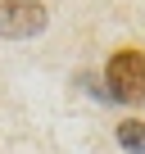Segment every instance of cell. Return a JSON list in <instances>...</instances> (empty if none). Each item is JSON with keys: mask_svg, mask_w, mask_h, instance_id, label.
I'll return each instance as SVG.
<instances>
[{"mask_svg": "<svg viewBox=\"0 0 145 154\" xmlns=\"http://www.w3.org/2000/svg\"><path fill=\"white\" fill-rule=\"evenodd\" d=\"M104 91L118 104H145V50H113L104 63Z\"/></svg>", "mask_w": 145, "mask_h": 154, "instance_id": "6da1fadb", "label": "cell"}, {"mask_svg": "<svg viewBox=\"0 0 145 154\" xmlns=\"http://www.w3.org/2000/svg\"><path fill=\"white\" fill-rule=\"evenodd\" d=\"M118 145L127 154H145V122H136V118L118 122Z\"/></svg>", "mask_w": 145, "mask_h": 154, "instance_id": "3957f363", "label": "cell"}, {"mask_svg": "<svg viewBox=\"0 0 145 154\" xmlns=\"http://www.w3.org/2000/svg\"><path fill=\"white\" fill-rule=\"evenodd\" d=\"M45 27V9L36 0H0V36H36Z\"/></svg>", "mask_w": 145, "mask_h": 154, "instance_id": "7a4b0ae2", "label": "cell"}]
</instances>
